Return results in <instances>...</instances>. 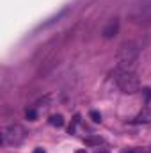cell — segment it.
I'll return each mask as SVG.
<instances>
[{
    "mask_svg": "<svg viewBox=\"0 0 151 153\" xmlns=\"http://www.w3.org/2000/svg\"><path fill=\"white\" fill-rule=\"evenodd\" d=\"M139 57V48L133 41H128L119 46L117 50V70L121 71H132Z\"/></svg>",
    "mask_w": 151,
    "mask_h": 153,
    "instance_id": "6da1fadb",
    "label": "cell"
},
{
    "mask_svg": "<svg viewBox=\"0 0 151 153\" xmlns=\"http://www.w3.org/2000/svg\"><path fill=\"white\" fill-rule=\"evenodd\" d=\"M115 84L119 85V89L123 93H135L141 87L139 76L135 75L133 71H121L117 70V76H115Z\"/></svg>",
    "mask_w": 151,
    "mask_h": 153,
    "instance_id": "7a4b0ae2",
    "label": "cell"
},
{
    "mask_svg": "<svg viewBox=\"0 0 151 153\" xmlns=\"http://www.w3.org/2000/svg\"><path fill=\"white\" fill-rule=\"evenodd\" d=\"M25 139V128L20 126V125H9L7 128H4V134H2V141L9 146H16L20 143H23Z\"/></svg>",
    "mask_w": 151,
    "mask_h": 153,
    "instance_id": "3957f363",
    "label": "cell"
},
{
    "mask_svg": "<svg viewBox=\"0 0 151 153\" xmlns=\"http://www.w3.org/2000/svg\"><path fill=\"white\" fill-rule=\"evenodd\" d=\"M117 30H119V20L117 18H110L109 20V23L103 27V30H101V36L105 39H112L115 34H117Z\"/></svg>",
    "mask_w": 151,
    "mask_h": 153,
    "instance_id": "277c9868",
    "label": "cell"
},
{
    "mask_svg": "<svg viewBox=\"0 0 151 153\" xmlns=\"http://www.w3.org/2000/svg\"><path fill=\"white\" fill-rule=\"evenodd\" d=\"M133 123L135 125H141V123H151V107H144L139 114L135 116V119H133Z\"/></svg>",
    "mask_w": 151,
    "mask_h": 153,
    "instance_id": "5b68a950",
    "label": "cell"
},
{
    "mask_svg": "<svg viewBox=\"0 0 151 153\" xmlns=\"http://www.w3.org/2000/svg\"><path fill=\"white\" fill-rule=\"evenodd\" d=\"M133 20L139 22V23H146V22H151V5L146 9V11H141L137 14H133Z\"/></svg>",
    "mask_w": 151,
    "mask_h": 153,
    "instance_id": "8992f818",
    "label": "cell"
},
{
    "mask_svg": "<svg viewBox=\"0 0 151 153\" xmlns=\"http://www.w3.org/2000/svg\"><path fill=\"white\" fill-rule=\"evenodd\" d=\"M48 121H50V125H52V126H57V128H61V126L64 125V117H62L61 114L50 116V119H48Z\"/></svg>",
    "mask_w": 151,
    "mask_h": 153,
    "instance_id": "52a82bcc",
    "label": "cell"
},
{
    "mask_svg": "<svg viewBox=\"0 0 151 153\" xmlns=\"http://www.w3.org/2000/svg\"><path fill=\"white\" fill-rule=\"evenodd\" d=\"M101 143H103L101 137H87V139H85V144H89V146H96V144L100 146Z\"/></svg>",
    "mask_w": 151,
    "mask_h": 153,
    "instance_id": "ba28073f",
    "label": "cell"
},
{
    "mask_svg": "<svg viewBox=\"0 0 151 153\" xmlns=\"http://www.w3.org/2000/svg\"><path fill=\"white\" fill-rule=\"evenodd\" d=\"M91 119H93V121H94V123H101V114H100V112H98V111H91Z\"/></svg>",
    "mask_w": 151,
    "mask_h": 153,
    "instance_id": "9c48e42d",
    "label": "cell"
},
{
    "mask_svg": "<svg viewBox=\"0 0 151 153\" xmlns=\"http://www.w3.org/2000/svg\"><path fill=\"white\" fill-rule=\"evenodd\" d=\"M25 116H27V119H30V121H34V119L38 117V112H36L34 109H27V112H25Z\"/></svg>",
    "mask_w": 151,
    "mask_h": 153,
    "instance_id": "30bf717a",
    "label": "cell"
},
{
    "mask_svg": "<svg viewBox=\"0 0 151 153\" xmlns=\"http://www.w3.org/2000/svg\"><path fill=\"white\" fill-rule=\"evenodd\" d=\"M144 98H146V102H150V100H151V89H150V87H146V89H144Z\"/></svg>",
    "mask_w": 151,
    "mask_h": 153,
    "instance_id": "8fae6325",
    "label": "cell"
},
{
    "mask_svg": "<svg viewBox=\"0 0 151 153\" xmlns=\"http://www.w3.org/2000/svg\"><path fill=\"white\" fill-rule=\"evenodd\" d=\"M123 153H146V152H142V150H126Z\"/></svg>",
    "mask_w": 151,
    "mask_h": 153,
    "instance_id": "7c38bea8",
    "label": "cell"
},
{
    "mask_svg": "<svg viewBox=\"0 0 151 153\" xmlns=\"http://www.w3.org/2000/svg\"><path fill=\"white\" fill-rule=\"evenodd\" d=\"M32 153H46V152H44L43 148H36V150H34V152H32Z\"/></svg>",
    "mask_w": 151,
    "mask_h": 153,
    "instance_id": "4fadbf2b",
    "label": "cell"
},
{
    "mask_svg": "<svg viewBox=\"0 0 151 153\" xmlns=\"http://www.w3.org/2000/svg\"><path fill=\"white\" fill-rule=\"evenodd\" d=\"M75 153H87V152H85V150H76Z\"/></svg>",
    "mask_w": 151,
    "mask_h": 153,
    "instance_id": "5bb4252c",
    "label": "cell"
},
{
    "mask_svg": "<svg viewBox=\"0 0 151 153\" xmlns=\"http://www.w3.org/2000/svg\"><path fill=\"white\" fill-rule=\"evenodd\" d=\"M96 153H107V152H103V150H100V152H96Z\"/></svg>",
    "mask_w": 151,
    "mask_h": 153,
    "instance_id": "9a60e30c",
    "label": "cell"
}]
</instances>
